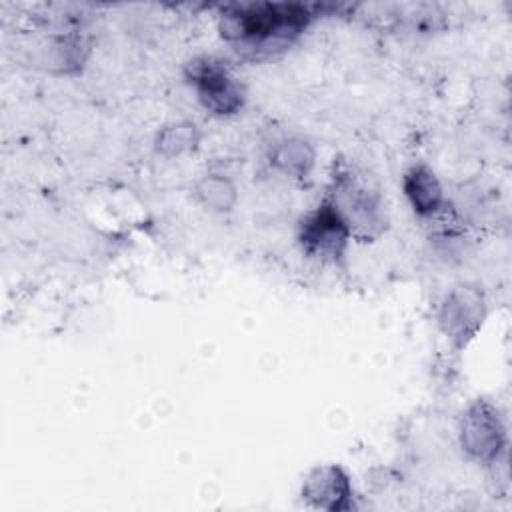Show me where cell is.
<instances>
[{"mask_svg":"<svg viewBox=\"0 0 512 512\" xmlns=\"http://www.w3.org/2000/svg\"><path fill=\"white\" fill-rule=\"evenodd\" d=\"M194 194L204 206L218 210V212L232 210V206L236 204V198H238L236 186L228 178L218 176V174L200 178L194 186Z\"/></svg>","mask_w":512,"mask_h":512,"instance_id":"obj_10","label":"cell"},{"mask_svg":"<svg viewBox=\"0 0 512 512\" xmlns=\"http://www.w3.org/2000/svg\"><path fill=\"white\" fill-rule=\"evenodd\" d=\"M312 18L314 14L304 4H236L222 12L220 34L244 56L266 58L286 50Z\"/></svg>","mask_w":512,"mask_h":512,"instance_id":"obj_1","label":"cell"},{"mask_svg":"<svg viewBox=\"0 0 512 512\" xmlns=\"http://www.w3.org/2000/svg\"><path fill=\"white\" fill-rule=\"evenodd\" d=\"M350 238L348 224L328 200H322L300 220L298 240L302 250L322 262L340 260Z\"/></svg>","mask_w":512,"mask_h":512,"instance_id":"obj_4","label":"cell"},{"mask_svg":"<svg viewBox=\"0 0 512 512\" xmlns=\"http://www.w3.org/2000/svg\"><path fill=\"white\" fill-rule=\"evenodd\" d=\"M198 142H200L198 128L190 122H178L160 130L156 138V148L166 156H176L196 148Z\"/></svg>","mask_w":512,"mask_h":512,"instance_id":"obj_11","label":"cell"},{"mask_svg":"<svg viewBox=\"0 0 512 512\" xmlns=\"http://www.w3.org/2000/svg\"><path fill=\"white\" fill-rule=\"evenodd\" d=\"M486 314L482 292L470 286L454 288L438 314V322L446 338L458 348L466 346L482 326Z\"/></svg>","mask_w":512,"mask_h":512,"instance_id":"obj_6","label":"cell"},{"mask_svg":"<svg viewBox=\"0 0 512 512\" xmlns=\"http://www.w3.org/2000/svg\"><path fill=\"white\" fill-rule=\"evenodd\" d=\"M460 446L470 458L482 464L498 460L506 446V430L498 410L490 402L476 400L468 406L460 422Z\"/></svg>","mask_w":512,"mask_h":512,"instance_id":"obj_5","label":"cell"},{"mask_svg":"<svg viewBox=\"0 0 512 512\" xmlns=\"http://www.w3.org/2000/svg\"><path fill=\"white\" fill-rule=\"evenodd\" d=\"M186 80L194 86L206 110L218 116L234 114L244 104V88L224 66V62L202 56L186 66Z\"/></svg>","mask_w":512,"mask_h":512,"instance_id":"obj_3","label":"cell"},{"mask_svg":"<svg viewBox=\"0 0 512 512\" xmlns=\"http://www.w3.org/2000/svg\"><path fill=\"white\" fill-rule=\"evenodd\" d=\"M340 212L350 228L352 236L360 240L376 238L384 226V208L376 190L366 186L348 168L336 170L332 176V188L326 198Z\"/></svg>","mask_w":512,"mask_h":512,"instance_id":"obj_2","label":"cell"},{"mask_svg":"<svg viewBox=\"0 0 512 512\" xmlns=\"http://www.w3.org/2000/svg\"><path fill=\"white\" fill-rule=\"evenodd\" d=\"M402 188L412 210L418 216L430 218L446 204L436 174L424 164H416L410 170H406L402 178Z\"/></svg>","mask_w":512,"mask_h":512,"instance_id":"obj_8","label":"cell"},{"mask_svg":"<svg viewBox=\"0 0 512 512\" xmlns=\"http://www.w3.org/2000/svg\"><path fill=\"white\" fill-rule=\"evenodd\" d=\"M352 484L348 474L336 464H324L314 468L304 484H302V498L314 506L328 512L350 510L352 508Z\"/></svg>","mask_w":512,"mask_h":512,"instance_id":"obj_7","label":"cell"},{"mask_svg":"<svg viewBox=\"0 0 512 512\" xmlns=\"http://www.w3.org/2000/svg\"><path fill=\"white\" fill-rule=\"evenodd\" d=\"M270 162L284 174L292 178H302L308 176L314 166V150L306 140L288 138L274 146Z\"/></svg>","mask_w":512,"mask_h":512,"instance_id":"obj_9","label":"cell"}]
</instances>
